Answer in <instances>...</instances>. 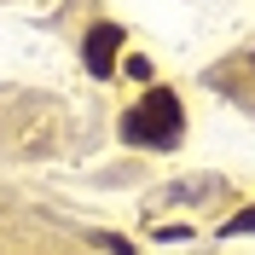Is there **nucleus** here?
I'll return each mask as SVG.
<instances>
[{"mask_svg": "<svg viewBox=\"0 0 255 255\" xmlns=\"http://www.w3.org/2000/svg\"><path fill=\"white\" fill-rule=\"evenodd\" d=\"M122 139L128 145H157V151L174 145L180 139V99L168 93V87H151V93L122 116Z\"/></svg>", "mask_w": 255, "mask_h": 255, "instance_id": "nucleus-1", "label": "nucleus"}, {"mask_svg": "<svg viewBox=\"0 0 255 255\" xmlns=\"http://www.w3.org/2000/svg\"><path fill=\"white\" fill-rule=\"evenodd\" d=\"M116 52H122V29H116V23H93V29H87V47H81L87 70H93V76H111Z\"/></svg>", "mask_w": 255, "mask_h": 255, "instance_id": "nucleus-2", "label": "nucleus"}, {"mask_svg": "<svg viewBox=\"0 0 255 255\" xmlns=\"http://www.w3.org/2000/svg\"><path fill=\"white\" fill-rule=\"evenodd\" d=\"M244 232H255V209H238V215L226 221V238H244Z\"/></svg>", "mask_w": 255, "mask_h": 255, "instance_id": "nucleus-3", "label": "nucleus"}]
</instances>
